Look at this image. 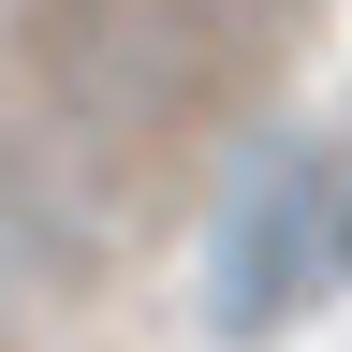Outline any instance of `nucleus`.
Returning <instances> with one entry per match:
<instances>
[{"mask_svg":"<svg viewBox=\"0 0 352 352\" xmlns=\"http://www.w3.org/2000/svg\"><path fill=\"white\" fill-rule=\"evenodd\" d=\"M323 235H338V162H264L250 206L220 220V323L235 338L294 323L308 279H323Z\"/></svg>","mask_w":352,"mask_h":352,"instance_id":"1","label":"nucleus"}]
</instances>
